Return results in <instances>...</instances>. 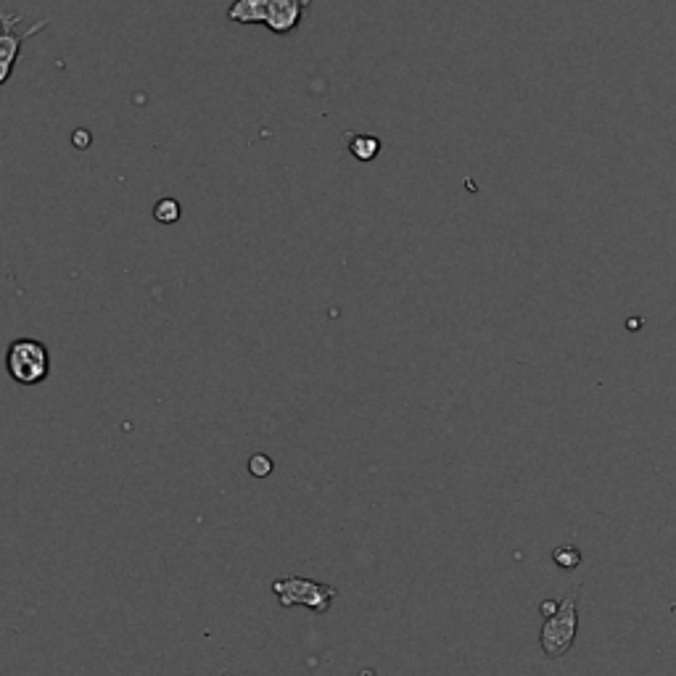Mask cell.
Returning a JSON list of instances; mask_svg holds the SVG:
<instances>
[{
  "mask_svg": "<svg viewBox=\"0 0 676 676\" xmlns=\"http://www.w3.org/2000/svg\"><path fill=\"white\" fill-rule=\"evenodd\" d=\"M19 16L3 14V35H0V82L6 85L11 80V72H14V64L19 59V51H22L24 40H30L32 35H37L40 30L48 27V19L43 22H35L27 32H14V22Z\"/></svg>",
  "mask_w": 676,
  "mask_h": 676,
  "instance_id": "5b68a950",
  "label": "cell"
},
{
  "mask_svg": "<svg viewBox=\"0 0 676 676\" xmlns=\"http://www.w3.org/2000/svg\"><path fill=\"white\" fill-rule=\"evenodd\" d=\"M552 560H555V566H560L563 571H574L581 563V552L576 550L574 544H563V547H558V550L552 552Z\"/></svg>",
  "mask_w": 676,
  "mask_h": 676,
  "instance_id": "ba28073f",
  "label": "cell"
},
{
  "mask_svg": "<svg viewBox=\"0 0 676 676\" xmlns=\"http://www.w3.org/2000/svg\"><path fill=\"white\" fill-rule=\"evenodd\" d=\"M272 471H275V463H272V460L267 455H262V452H259V455H254L249 460V473L254 478H267Z\"/></svg>",
  "mask_w": 676,
  "mask_h": 676,
  "instance_id": "9c48e42d",
  "label": "cell"
},
{
  "mask_svg": "<svg viewBox=\"0 0 676 676\" xmlns=\"http://www.w3.org/2000/svg\"><path fill=\"white\" fill-rule=\"evenodd\" d=\"M579 595L581 584H576L560 600V608L550 618H544L539 642H542V650L547 658H563L574 647L576 632H579Z\"/></svg>",
  "mask_w": 676,
  "mask_h": 676,
  "instance_id": "7a4b0ae2",
  "label": "cell"
},
{
  "mask_svg": "<svg viewBox=\"0 0 676 676\" xmlns=\"http://www.w3.org/2000/svg\"><path fill=\"white\" fill-rule=\"evenodd\" d=\"M272 592H275L283 608L302 605V608H309L312 613H328L338 589L331 587V584L304 579V576H286V579L272 581Z\"/></svg>",
  "mask_w": 676,
  "mask_h": 676,
  "instance_id": "277c9868",
  "label": "cell"
},
{
  "mask_svg": "<svg viewBox=\"0 0 676 676\" xmlns=\"http://www.w3.org/2000/svg\"><path fill=\"white\" fill-rule=\"evenodd\" d=\"M539 608H542V616H544V618H550L552 613H555V610L560 608V603H550V600H544V603L539 605Z\"/></svg>",
  "mask_w": 676,
  "mask_h": 676,
  "instance_id": "30bf717a",
  "label": "cell"
},
{
  "mask_svg": "<svg viewBox=\"0 0 676 676\" xmlns=\"http://www.w3.org/2000/svg\"><path fill=\"white\" fill-rule=\"evenodd\" d=\"M383 146L375 135H349V154L360 162H373L381 154Z\"/></svg>",
  "mask_w": 676,
  "mask_h": 676,
  "instance_id": "8992f818",
  "label": "cell"
},
{
  "mask_svg": "<svg viewBox=\"0 0 676 676\" xmlns=\"http://www.w3.org/2000/svg\"><path fill=\"white\" fill-rule=\"evenodd\" d=\"M8 375L22 386H37L51 373V354L48 346L37 338H16L6 352Z\"/></svg>",
  "mask_w": 676,
  "mask_h": 676,
  "instance_id": "3957f363",
  "label": "cell"
},
{
  "mask_svg": "<svg viewBox=\"0 0 676 676\" xmlns=\"http://www.w3.org/2000/svg\"><path fill=\"white\" fill-rule=\"evenodd\" d=\"M312 0H236L230 3L228 19L236 24H265L275 35L299 30L304 11Z\"/></svg>",
  "mask_w": 676,
  "mask_h": 676,
  "instance_id": "6da1fadb",
  "label": "cell"
},
{
  "mask_svg": "<svg viewBox=\"0 0 676 676\" xmlns=\"http://www.w3.org/2000/svg\"><path fill=\"white\" fill-rule=\"evenodd\" d=\"M154 220L162 225H175L180 220V204L175 199H159L154 206Z\"/></svg>",
  "mask_w": 676,
  "mask_h": 676,
  "instance_id": "52a82bcc",
  "label": "cell"
}]
</instances>
